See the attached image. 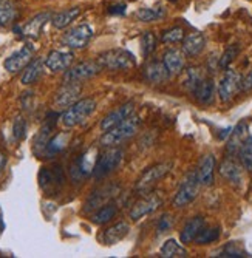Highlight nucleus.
<instances>
[{"mask_svg":"<svg viewBox=\"0 0 252 258\" xmlns=\"http://www.w3.org/2000/svg\"><path fill=\"white\" fill-rule=\"evenodd\" d=\"M140 128V118L136 114L129 116L127 119H124L122 122H119L118 125H114L113 128L104 132V135L101 136V146L104 147H114L121 144L122 141L132 138Z\"/></svg>","mask_w":252,"mask_h":258,"instance_id":"nucleus-1","label":"nucleus"},{"mask_svg":"<svg viewBox=\"0 0 252 258\" xmlns=\"http://www.w3.org/2000/svg\"><path fill=\"white\" fill-rule=\"evenodd\" d=\"M95 108H96V101L95 99H91V98L79 99L78 102H75L70 108H67L60 114V122L67 128L76 127L78 124L85 121L88 116L95 111Z\"/></svg>","mask_w":252,"mask_h":258,"instance_id":"nucleus-2","label":"nucleus"},{"mask_svg":"<svg viewBox=\"0 0 252 258\" xmlns=\"http://www.w3.org/2000/svg\"><path fill=\"white\" fill-rule=\"evenodd\" d=\"M98 62L102 68L111 70V72H118V70H130L136 65V59L133 53L124 50V48H114L104 51L99 54Z\"/></svg>","mask_w":252,"mask_h":258,"instance_id":"nucleus-3","label":"nucleus"},{"mask_svg":"<svg viewBox=\"0 0 252 258\" xmlns=\"http://www.w3.org/2000/svg\"><path fill=\"white\" fill-rule=\"evenodd\" d=\"M200 181H198V176H197V172H189L184 179L181 181L178 190L172 200V204L173 207L176 209H182L189 206L198 195V190H200Z\"/></svg>","mask_w":252,"mask_h":258,"instance_id":"nucleus-4","label":"nucleus"},{"mask_svg":"<svg viewBox=\"0 0 252 258\" xmlns=\"http://www.w3.org/2000/svg\"><path fill=\"white\" fill-rule=\"evenodd\" d=\"M241 81L243 78L238 72L229 70V68L226 70L217 87L218 98L223 104H229L234 101V98L241 91Z\"/></svg>","mask_w":252,"mask_h":258,"instance_id":"nucleus-5","label":"nucleus"},{"mask_svg":"<svg viewBox=\"0 0 252 258\" xmlns=\"http://www.w3.org/2000/svg\"><path fill=\"white\" fill-rule=\"evenodd\" d=\"M124 158V152L119 147H107V150L98 158V162L95 166L93 175L96 178H104L108 176L110 173H113L114 170H118L121 162Z\"/></svg>","mask_w":252,"mask_h":258,"instance_id":"nucleus-6","label":"nucleus"},{"mask_svg":"<svg viewBox=\"0 0 252 258\" xmlns=\"http://www.w3.org/2000/svg\"><path fill=\"white\" fill-rule=\"evenodd\" d=\"M170 170H172V162H161V164H155V166L149 167V169L140 176V179L136 181V185H135L136 192H140V194L149 192V190L152 189V187H153L159 179H163Z\"/></svg>","mask_w":252,"mask_h":258,"instance_id":"nucleus-7","label":"nucleus"},{"mask_svg":"<svg viewBox=\"0 0 252 258\" xmlns=\"http://www.w3.org/2000/svg\"><path fill=\"white\" fill-rule=\"evenodd\" d=\"M101 70H102V67L98 60L81 62L75 67H70L68 70H65L64 82H81V81L90 79V78L99 75Z\"/></svg>","mask_w":252,"mask_h":258,"instance_id":"nucleus-8","label":"nucleus"},{"mask_svg":"<svg viewBox=\"0 0 252 258\" xmlns=\"http://www.w3.org/2000/svg\"><path fill=\"white\" fill-rule=\"evenodd\" d=\"M93 37V30L91 27L85 25H78L75 28H72L70 31H67L64 36H62V45L64 46H68V48H73V50H81V48H85L88 45V42Z\"/></svg>","mask_w":252,"mask_h":258,"instance_id":"nucleus-9","label":"nucleus"},{"mask_svg":"<svg viewBox=\"0 0 252 258\" xmlns=\"http://www.w3.org/2000/svg\"><path fill=\"white\" fill-rule=\"evenodd\" d=\"M81 90H82L81 82H64V85L54 96V108L57 110L70 108L75 102L79 101Z\"/></svg>","mask_w":252,"mask_h":258,"instance_id":"nucleus-10","label":"nucleus"},{"mask_svg":"<svg viewBox=\"0 0 252 258\" xmlns=\"http://www.w3.org/2000/svg\"><path fill=\"white\" fill-rule=\"evenodd\" d=\"M33 54H34V46L31 45H24L20 50H17L16 53H13L10 57L5 59L4 67L8 73H19L22 70H25L28 67V63L33 60Z\"/></svg>","mask_w":252,"mask_h":258,"instance_id":"nucleus-11","label":"nucleus"},{"mask_svg":"<svg viewBox=\"0 0 252 258\" xmlns=\"http://www.w3.org/2000/svg\"><path fill=\"white\" fill-rule=\"evenodd\" d=\"M163 204V198L161 195H147L144 198H141L140 201H136L132 209H130V218L132 220H140L146 215H150L152 212H155V210Z\"/></svg>","mask_w":252,"mask_h":258,"instance_id":"nucleus-12","label":"nucleus"},{"mask_svg":"<svg viewBox=\"0 0 252 258\" xmlns=\"http://www.w3.org/2000/svg\"><path fill=\"white\" fill-rule=\"evenodd\" d=\"M98 158H99L98 156V150L95 147L88 149L73 166V169H72L73 176L78 179V178H84V176H88V175L93 173L95 166H96V162H98Z\"/></svg>","mask_w":252,"mask_h":258,"instance_id":"nucleus-13","label":"nucleus"},{"mask_svg":"<svg viewBox=\"0 0 252 258\" xmlns=\"http://www.w3.org/2000/svg\"><path fill=\"white\" fill-rule=\"evenodd\" d=\"M75 60V54L72 51H60V50H53L45 57V67L50 72L57 73V72H65L72 67Z\"/></svg>","mask_w":252,"mask_h":258,"instance_id":"nucleus-14","label":"nucleus"},{"mask_svg":"<svg viewBox=\"0 0 252 258\" xmlns=\"http://www.w3.org/2000/svg\"><path fill=\"white\" fill-rule=\"evenodd\" d=\"M220 175L232 185H240L243 182V166L240 162L234 161L232 156H227L218 169Z\"/></svg>","mask_w":252,"mask_h":258,"instance_id":"nucleus-15","label":"nucleus"},{"mask_svg":"<svg viewBox=\"0 0 252 258\" xmlns=\"http://www.w3.org/2000/svg\"><path fill=\"white\" fill-rule=\"evenodd\" d=\"M51 13H40L37 16H34L33 19H30V22H27L24 27L20 30H14V31H20L19 34L22 37H28V39H37L40 36V31L43 28V25L47 23L48 20H51Z\"/></svg>","mask_w":252,"mask_h":258,"instance_id":"nucleus-16","label":"nucleus"},{"mask_svg":"<svg viewBox=\"0 0 252 258\" xmlns=\"http://www.w3.org/2000/svg\"><path fill=\"white\" fill-rule=\"evenodd\" d=\"M135 114V104L133 102H127L124 105H121L119 108H116L114 111L108 113L105 118L101 121V130L107 132L110 128H113L114 125H118L119 122H122L124 119H127L129 116Z\"/></svg>","mask_w":252,"mask_h":258,"instance_id":"nucleus-17","label":"nucleus"},{"mask_svg":"<svg viewBox=\"0 0 252 258\" xmlns=\"http://www.w3.org/2000/svg\"><path fill=\"white\" fill-rule=\"evenodd\" d=\"M197 176L201 185L209 187L215 181V156L212 153L204 155L198 164L197 169Z\"/></svg>","mask_w":252,"mask_h":258,"instance_id":"nucleus-18","label":"nucleus"},{"mask_svg":"<svg viewBox=\"0 0 252 258\" xmlns=\"http://www.w3.org/2000/svg\"><path fill=\"white\" fill-rule=\"evenodd\" d=\"M144 76L146 79L153 84V85H161V84H166L169 79H170V72L166 68V65L158 60H152L146 65V70H144Z\"/></svg>","mask_w":252,"mask_h":258,"instance_id":"nucleus-19","label":"nucleus"},{"mask_svg":"<svg viewBox=\"0 0 252 258\" xmlns=\"http://www.w3.org/2000/svg\"><path fill=\"white\" fill-rule=\"evenodd\" d=\"M116 192H118V187H114V185H105V187H101V189L95 190L85 203V212H91V210H96L101 206L107 204V201L111 197L116 195Z\"/></svg>","mask_w":252,"mask_h":258,"instance_id":"nucleus-20","label":"nucleus"},{"mask_svg":"<svg viewBox=\"0 0 252 258\" xmlns=\"http://www.w3.org/2000/svg\"><path fill=\"white\" fill-rule=\"evenodd\" d=\"M206 46V37L203 33L197 31V33H191L189 36H186L184 39H182V53H184L186 56L189 57H195L198 54L203 53Z\"/></svg>","mask_w":252,"mask_h":258,"instance_id":"nucleus-21","label":"nucleus"},{"mask_svg":"<svg viewBox=\"0 0 252 258\" xmlns=\"http://www.w3.org/2000/svg\"><path fill=\"white\" fill-rule=\"evenodd\" d=\"M184 53L182 50H176V48H169L164 51L163 54V63L166 65V68L170 72V75H179L184 70Z\"/></svg>","mask_w":252,"mask_h":258,"instance_id":"nucleus-22","label":"nucleus"},{"mask_svg":"<svg viewBox=\"0 0 252 258\" xmlns=\"http://www.w3.org/2000/svg\"><path fill=\"white\" fill-rule=\"evenodd\" d=\"M192 95L201 105H211L215 98V82L211 78H204L194 90Z\"/></svg>","mask_w":252,"mask_h":258,"instance_id":"nucleus-23","label":"nucleus"},{"mask_svg":"<svg viewBox=\"0 0 252 258\" xmlns=\"http://www.w3.org/2000/svg\"><path fill=\"white\" fill-rule=\"evenodd\" d=\"M206 226V220L203 217H194L191 218L182 230L179 232V240L182 244H189V243H194L195 238L198 237V233L201 232V229Z\"/></svg>","mask_w":252,"mask_h":258,"instance_id":"nucleus-24","label":"nucleus"},{"mask_svg":"<svg viewBox=\"0 0 252 258\" xmlns=\"http://www.w3.org/2000/svg\"><path fill=\"white\" fill-rule=\"evenodd\" d=\"M247 138V124L246 122H240L232 132L229 135V139H227V146H226V152L227 155H237L241 144L244 143V139Z\"/></svg>","mask_w":252,"mask_h":258,"instance_id":"nucleus-25","label":"nucleus"},{"mask_svg":"<svg viewBox=\"0 0 252 258\" xmlns=\"http://www.w3.org/2000/svg\"><path fill=\"white\" fill-rule=\"evenodd\" d=\"M204 73L201 67H189L186 70H182L181 76V87L189 93H194V90L198 87V84L204 79Z\"/></svg>","mask_w":252,"mask_h":258,"instance_id":"nucleus-26","label":"nucleus"},{"mask_svg":"<svg viewBox=\"0 0 252 258\" xmlns=\"http://www.w3.org/2000/svg\"><path fill=\"white\" fill-rule=\"evenodd\" d=\"M130 232V226L125 221H119L116 224L110 226L104 233H102V241L105 244H114L119 243L121 240H124Z\"/></svg>","mask_w":252,"mask_h":258,"instance_id":"nucleus-27","label":"nucleus"},{"mask_svg":"<svg viewBox=\"0 0 252 258\" xmlns=\"http://www.w3.org/2000/svg\"><path fill=\"white\" fill-rule=\"evenodd\" d=\"M43 67H45V60L42 59H34L28 63V67L25 68L24 75H22V79L20 82L24 85H31V84H36L42 73H43Z\"/></svg>","mask_w":252,"mask_h":258,"instance_id":"nucleus-28","label":"nucleus"},{"mask_svg":"<svg viewBox=\"0 0 252 258\" xmlns=\"http://www.w3.org/2000/svg\"><path fill=\"white\" fill-rule=\"evenodd\" d=\"M17 8L13 0H0V27L7 28L16 20Z\"/></svg>","mask_w":252,"mask_h":258,"instance_id":"nucleus-29","label":"nucleus"},{"mask_svg":"<svg viewBox=\"0 0 252 258\" xmlns=\"http://www.w3.org/2000/svg\"><path fill=\"white\" fill-rule=\"evenodd\" d=\"M81 14V10L78 7L75 8H70V10H65V11H60L57 14H54L51 17V23H53V27L57 28V30H62L65 27H68L70 23Z\"/></svg>","mask_w":252,"mask_h":258,"instance_id":"nucleus-30","label":"nucleus"},{"mask_svg":"<svg viewBox=\"0 0 252 258\" xmlns=\"http://www.w3.org/2000/svg\"><path fill=\"white\" fill-rule=\"evenodd\" d=\"M118 214V207L108 203V204H104L101 206L99 209H96V212L91 217V221L95 224H107L108 221H111L114 217Z\"/></svg>","mask_w":252,"mask_h":258,"instance_id":"nucleus-31","label":"nucleus"},{"mask_svg":"<svg viewBox=\"0 0 252 258\" xmlns=\"http://www.w3.org/2000/svg\"><path fill=\"white\" fill-rule=\"evenodd\" d=\"M159 255L163 258H179V256H187V250L182 247L176 240L169 238L159 249Z\"/></svg>","mask_w":252,"mask_h":258,"instance_id":"nucleus-32","label":"nucleus"},{"mask_svg":"<svg viewBox=\"0 0 252 258\" xmlns=\"http://www.w3.org/2000/svg\"><path fill=\"white\" fill-rule=\"evenodd\" d=\"M238 159L244 170L252 172V136H247L238 150Z\"/></svg>","mask_w":252,"mask_h":258,"instance_id":"nucleus-33","label":"nucleus"},{"mask_svg":"<svg viewBox=\"0 0 252 258\" xmlns=\"http://www.w3.org/2000/svg\"><path fill=\"white\" fill-rule=\"evenodd\" d=\"M68 139H70V135L68 133H57L54 138H51L48 141L47 147H45V153H47L48 156H53V155L62 152L68 144Z\"/></svg>","mask_w":252,"mask_h":258,"instance_id":"nucleus-34","label":"nucleus"},{"mask_svg":"<svg viewBox=\"0 0 252 258\" xmlns=\"http://www.w3.org/2000/svg\"><path fill=\"white\" fill-rule=\"evenodd\" d=\"M60 170H56V172H50L48 169H43L39 175V179H40V185L45 192H50L51 187H57V184H62V179L64 176H59L57 178V173Z\"/></svg>","mask_w":252,"mask_h":258,"instance_id":"nucleus-35","label":"nucleus"},{"mask_svg":"<svg viewBox=\"0 0 252 258\" xmlns=\"http://www.w3.org/2000/svg\"><path fill=\"white\" fill-rule=\"evenodd\" d=\"M166 16V10L163 7L158 8H140L135 13V17L140 22H153V20H159Z\"/></svg>","mask_w":252,"mask_h":258,"instance_id":"nucleus-36","label":"nucleus"},{"mask_svg":"<svg viewBox=\"0 0 252 258\" xmlns=\"http://www.w3.org/2000/svg\"><path fill=\"white\" fill-rule=\"evenodd\" d=\"M220 238V227H209L204 226L201 232L198 233V237L195 238L197 244H211Z\"/></svg>","mask_w":252,"mask_h":258,"instance_id":"nucleus-37","label":"nucleus"},{"mask_svg":"<svg viewBox=\"0 0 252 258\" xmlns=\"http://www.w3.org/2000/svg\"><path fill=\"white\" fill-rule=\"evenodd\" d=\"M238 53H240V46L234 43L231 46H227V48L224 50V53L221 54V57H218V68L227 70L229 65H231L235 60V57L238 56Z\"/></svg>","mask_w":252,"mask_h":258,"instance_id":"nucleus-38","label":"nucleus"},{"mask_svg":"<svg viewBox=\"0 0 252 258\" xmlns=\"http://www.w3.org/2000/svg\"><path fill=\"white\" fill-rule=\"evenodd\" d=\"M186 37L184 34V30L181 27H173L170 30H166L161 36V42L163 43H178V42H182V39Z\"/></svg>","mask_w":252,"mask_h":258,"instance_id":"nucleus-39","label":"nucleus"},{"mask_svg":"<svg viewBox=\"0 0 252 258\" xmlns=\"http://www.w3.org/2000/svg\"><path fill=\"white\" fill-rule=\"evenodd\" d=\"M156 36L152 31H146L141 37V50L144 56H150L156 50Z\"/></svg>","mask_w":252,"mask_h":258,"instance_id":"nucleus-40","label":"nucleus"},{"mask_svg":"<svg viewBox=\"0 0 252 258\" xmlns=\"http://www.w3.org/2000/svg\"><path fill=\"white\" fill-rule=\"evenodd\" d=\"M25 133H27V122L25 119L22 118V116H17L14 119V124H13V135H14V139L16 141H20L25 138Z\"/></svg>","mask_w":252,"mask_h":258,"instance_id":"nucleus-41","label":"nucleus"},{"mask_svg":"<svg viewBox=\"0 0 252 258\" xmlns=\"http://www.w3.org/2000/svg\"><path fill=\"white\" fill-rule=\"evenodd\" d=\"M173 227V217L169 214L161 215V218L158 220L156 223V230H158V235H163L167 230H170Z\"/></svg>","mask_w":252,"mask_h":258,"instance_id":"nucleus-42","label":"nucleus"},{"mask_svg":"<svg viewBox=\"0 0 252 258\" xmlns=\"http://www.w3.org/2000/svg\"><path fill=\"white\" fill-rule=\"evenodd\" d=\"M218 256H246V253L235 247V244H227Z\"/></svg>","mask_w":252,"mask_h":258,"instance_id":"nucleus-43","label":"nucleus"},{"mask_svg":"<svg viewBox=\"0 0 252 258\" xmlns=\"http://www.w3.org/2000/svg\"><path fill=\"white\" fill-rule=\"evenodd\" d=\"M125 10H127V5L125 4H116V5H111L108 7V14H119V16H124L125 14Z\"/></svg>","mask_w":252,"mask_h":258,"instance_id":"nucleus-44","label":"nucleus"},{"mask_svg":"<svg viewBox=\"0 0 252 258\" xmlns=\"http://www.w3.org/2000/svg\"><path fill=\"white\" fill-rule=\"evenodd\" d=\"M250 90H252V68L241 81V91H250Z\"/></svg>","mask_w":252,"mask_h":258,"instance_id":"nucleus-45","label":"nucleus"},{"mask_svg":"<svg viewBox=\"0 0 252 258\" xmlns=\"http://www.w3.org/2000/svg\"><path fill=\"white\" fill-rule=\"evenodd\" d=\"M5 166H7V156L4 155V152L0 150V175H2V172H4V169H5Z\"/></svg>","mask_w":252,"mask_h":258,"instance_id":"nucleus-46","label":"nucleus"},{"mask_svg":"<svg viewBox=\"0 0 252 258\" xmlns=\"http://www.w3.org/2000/svg\"><path fill=\"white\" fill-rule=\"evenodd\" d=\"M2 227H4V223H2V221H0V230H2Z\"/></svg>","mask_w":252,"mask_h":258,"instance_id":"nucleus-47","label":"nucleus"},{"mask_svg":"<svg viewBox=\"0 0 252 258\" xmlns=\"http://www.w3.org/2000/svg\"><path fill=\"white\" fill-rule=\"evenodd\" d=\"M169 2H173V4H175V2H176V0H169Z\"/></svg>","mask_w":252,"mask_h":258,"instance_id":"nucleus-48","label":"nucleus"}]
</instances>
